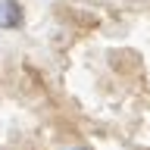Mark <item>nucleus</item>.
<instances>
[{"instance_id": "1", "label": "nucleus", "mask_w": 150, "mask_h": 150, "mask_svg": "<svg viewBox=\"0 0 150 150\" xmlns=\"http://www.w3.org/2000/svg\"><path fill=\"white\" fill-rule=\"evenodd\" d=\"M22 25V6L16 0H0V28H19Z\"/></svg>"}]
</instances>
